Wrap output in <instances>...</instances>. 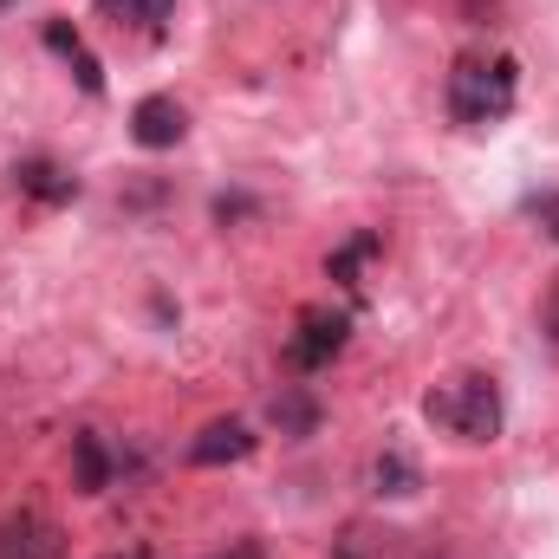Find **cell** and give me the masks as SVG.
Returning a JSON list of instances; mask_svg holds the SVG:
<instances>
[{
  "label": "cell",
  "instance_id": "6da1fadb",
  "mask_svg": "<svg viewBox=\"0 0 559 559\" xmlns=\"http://www.w3.org/2000/svg\"><path fill=\"white\" fill-rule=\"evenodd\" d=\"M514 92H521V66H514L508 52H495V59H462V66L449 72V118L468 124V131L501 124V118L514 111Z\"/></svg>",
  "mask_w": 559,
  "mask_h": 559
},
{
  "label": "cell",
  "instance_id": "ac0fdd59",
  "mask_svg": "<svg viewBox=\"0 0 559 559\" xmlns=\"http://www.w3.org/2000/svg\"><path fill=\"white\" fill-rule=\"evenodd\" d=\"M0 7H7V0H0Z\"/></svg>",
  "mask_w": 559,
  "mask_h": 559
},
{
  "label": "cell",
  "instance_id": "3957f363",
  "mask_svg": "<svg viewBox=\"0 0 559 559\" xmlns=\"http://www.w3.org/2000/svg\"><path fill=\"white\" fill-rule=\"evenodd\" d=\"M345 332H352L345 312H332V306H306V312H299V332L286 338V365H293V371H325V365L345 352Z\"/></svg>",
  "mask_w": 559,
  "mask_h": 559
},
{
  "label": "cell",
  "instance_id": "7c38bea8",
  "mask_svg": "<svg viewBox=\"0 0 559 559\" xmlns=\"http://www.w3.org/2000/svg\"><path fill=\"white\" fill-rule=\"evenodd\" d=\"M371 481H378V495H417V462L404 455V449H384L378 462H371Z\"/></svg>",
  "mask_w": 559,
  "mask_h": 559
},
{
  "label": "cell",
  "instance_id": "9c48e42d",
  "mask_svg": "<svg viewBox=\"0 0 559 559\" xmlns=\"http://www.w3.org/2000/svg\"><path fill=\"white\" fill-rule=\"evenodd\" d=\"M46 46H52V52H59V59H66V66L79 72V85H85L92 98L105 92V66L92 59V46H85V39H79V33L66 26V20H46Z\"/></svg>",
  "mask_w": 559,
  "mask_h": 559
},
{
  "label": "cell",
  "instance_id": "2e32d148",
  "mask_svg": "<svg viewBox=\"0 0 559 559\" xmlns=\"http://www.w3.org/2000/svg\"><path fill=\"white\" fill-rule=\"evenodd\" d=\"M547 332H554V345H559V280H554V293H547Z\"/></svg>",
  "mask_w": 559,
  "mask_h": 559
},
{
  "label": "cell",
  "instance_id": "52a82bcc",
  "mask_svg": "<svg viewBox=\"0 0 559 559\" xmlns=\"http://www.w3.org/2000/svg\"><path fill=\"white\" fill-rule=\"evenodd\" d=\"M248 455H254V429L241 417L209 423V429L189 442V462H195V468H222V462H248Z\"/></svg>",
  "mask_w": 559,
  "mask_h": 559
},
{
  "label": "cell",
  "instance_id": "5bb4252c",
  "mask_svg": "<svg viewBox=\"0 0 559 559\" xmlns=\"http://www.w3.org/2000/svg\"><path fill=\"white\" fill-rule=\"evenodd\" d=\"M527 209L540 215V228H547V235H554V241H559V189H547V195H534Z\"/></svg>",
  "mask_w": 559,
  "mask_h": 559
},
{
  "label": "cell",
  "instance_id": "5b68a950",
  "mask_svg": "<svg viewBox=\"0 0 559 559\" xmlns=\"http://www.w3.org/2000/svg\"><path fill=\"white\" fill-rule=\"evenodd\" d=\"M182 131H189V111H182L169 92L138 98V111H131V138H138V150H176Z\"/></svg>",
  "mask_w": 559,
  "mask_h": 559
},
{
  "label": "cell",
  "instance_id": "9a60e30c",
  "mask_svg": "<svg viewBox=\"0 0 559 559\" xmlns=\"http://www.w3.org/2000/svg\"><path fill=\"white\" fill-rule=\"evenodd\" d=\"M215 559H267V554H261V540H235L228 554H215Z\"/></svg>",
  "mask_w": 559,
  "mask_h": 559
},
{
  "label": "cell",
  "instance_id": "7a4b0ae2",
  "mask_svg": "<svg viewBox=\"0 0 559 559\" xmlns=\"http://www.w3.org/2000/svg\"><path fill=\"white\" fill-rule=\"evenodd\" d=\"M423 417L436 423V429H449V436H462V442H495L508 411H501V384L481 378V371H468V378L436 384L423 397Z\"/></svg>",
  "mask_w": 559,
  "mask_h": 559
},
{
  "label": "cell",
  "instance_id": "4fadbf2b",
  "mask_svg": "<svg viewBox=\"0 0 559 559\" xmlns=\"http://www.w3.org/2000/svg\"><path fill=\"white\" fill-rule=\"evenodd\" d=\"M274 423H280V436H312V429H319V404H312L306 391H280Z\"/></svg>",
  "mask_w": 559,
  "mask_h": 559
},
{
  "label": "cell",
  "instance_id": "277c9868",
  "mask_svg": "<svg viewBox=\"0 0 559 559\" xmlns=\"http://www.w3.org/2000/svg\"><path fill=\"white\" fill-rule=\"evenodd\" d=\"M0 559H66V534L46 514L20 508V514L0 521Z\"/></svg>",
  "mask_w": 559,
  "mask_h": 559
},
{
  "label": "cell",
  "instance_id": "30bf717a",
  "mask_svg": "<svg viewBox=\"0 0 559 559\" xmlns=\"http://www.w3.org/2000/svg\"><path fill=\"white\" fill-rule=\"evenodd\" d=\"M98 7V20H111V26H131V33H163L169 26V13H176V0H92Z\"/></svg>",
  "mask_w": 559,
  "mask_h": 559
},
{
  "label": "cell",
  "instance_id": "8992f818",
  "mask_svg": "<svg viewBox=\"0 0 559 559\" xmlns=\"http://www.w3.org/2000/svg\"><path fill=\"white\" fill-rule=\"evenodd\" d=\"M13 189H20V195H33V202H46V209L79 202V176H72V169H59L52 156H20V163H13Z\"/></svg>",
  "mask_w": 559,
  "mask_h": 559
},
{
  "label": "cell",
  "instance_id": "8fae6325",
  "mask_svg": "<svg viewBox=\"0 0 559 559\" xmlns=\"http://www.w3.org/2000/svg\"><path fill=\"white\" fill-rule=\"evenodd\" d=\"M378 248H384V241H378V235H371V228H365V235H352V241H345V248H332V261H325V274L338 280V286H345V293H358V274H365V261H371V254H378Z\"/></svg>",
  "mask_w": 559,
  "mask_h": 559
},
{
  "label": "cell",
  "instance_id": "ba28073f",
  "mask_svg": "<svg viewBox=\"0 0 559 559\" xmlns=\"http://www.w3.org/2000/svg\"><path fill=\"white\" fill-rule=\"evenodd\" d=\"M72 488L79 495H105L111 488V449L98 429H79L72 436Z\"/></svg>",
  "mask_w": 559,
  "mask_h": 559
},
{
  "label": "cell",
  "instance_id": "e0dca14e",
  "mask_svg": "<svg viewBox=\"0 0 559 559\" xmlns=\"http://www.w3.org/2000/svg\"><path fill=\"white\" fill-rule=\"evenodd\" d=\"M124 559H143V554H124Z\"/></svg>",
  "mask_w": 559,
  "mask_h": 559
}]
</instances>
